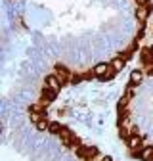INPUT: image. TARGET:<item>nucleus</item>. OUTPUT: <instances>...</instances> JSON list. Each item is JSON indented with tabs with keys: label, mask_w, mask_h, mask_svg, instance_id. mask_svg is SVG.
Masks as SVG:
<instances>
[{
	"label": "nucleus",
	"mask_w": 153,
	"mask_h": 161,
	"mask_svg": "<svg viewBox=\"0 0 153 161\" xmlns=\"http://www.w3.org/2000/svg\"><path fill=\"white\" fill-rule=\"evenodd\" d=\"M46 86L57 92V90L61 88V80H60V77H57V75H48V77H46Z\"/></svg>",
	"instance_id": "nucleus-1"
},
{
	"label": "nucleus",
	"mask_w": 153,
	"mask_h": 161,
	"mask_svg": "<svg viewBox=\"0 0 153 161\" xmlns=\"http://www.w3.org/2000/svg\"><path fill=\"white\" fill-rule=\"evenodd\" d=\"M140 146H142V138H140L138 134L128 136V148H130V150H138Z\"/></svg>",
	"instance_id": "nucleus-2"
},
{
	"label": "nucleus",
	"mask_w": 153,
	"mask_h": 161,
	"mask_svg": "<svg viewBox=\"0 0 153 161\" xmlns=\"http://www.w3.org/2000/svg\"><path fill=\"white\" fill-rule=\"evenodd\" d=\"M138 157H140L142 161H149V159H153V148H151V146L142 148V150H140V153H138Z\"/></svg>",
	"instance_id": "nucleus-3"
},
{
	"label": "nucleus",
	"mask_w": 153,
	"mask_h": 161,
	"mask_svg": "<svg viewBox=\"0 0 153 161\" xmlns=\"http://www.w3.org/2000/svg\"><path fill=\"white\" fill-rule=\"evenodd\" d=\"M142 79H144V73H142L140 69H134V71L130 73V85H140Z\"/></svg>",
	"instance_id": "nucleus-4"
},
{
	"label": "nucleus",
	"mask_w": 153,
	"mask_h": 161,
	"mask_svg": "<svg viewBox=\"0 0 153 161\" xmlns=\"http://www.w3.org/2000/svg\"><path fill=\"white\" fill-rule=\"evenodd\" d=\"M109 69H111V67H109L107 64H98V65L94 67V71H92V73H94L96 77H103V75H105Z\"/></svg>",
	"instance_id": "nucleus-5"
},
{
	"label": "nucleus",
	"mask_w": 153,
	"mask_h": 161,
	"mask_svg": "<svg viewBox=\"0 0 153 161\" xmlns=\"http://www.w3.org/2000/svg\"><path fill=\"white\" fill-rule=\"evenodd\" d=\"M136 17L140 19V23H144L145 19H147V6H140L138 12H136Z\"/></svg>",
	"instance_id": "nucleus-6"
},
{
	"label": "nucleus",
	"mask_w": 153,
	"mask_h": 161,
	"mask_svg": "<svg viewBox=\"0 0 153 161\" xmlns=\"http://www.w3.org/2000/svg\"><path fill=\"white\" fill-rule=\"evenodd\" d=\"M55 94H57V92H55V90H52V88H48V86L42 90V98L46 100V102H52V100L55 98Z\"/></svg>",
	"instance_id": "nucleus-7"
},
{
	"label": "nucleus",
	"mask_w": 153,
	"mask_h": 161,
	"mask_svg": "<svg viewBox=\"0 0 153 161\" xmlns=\"http://www.w3.org/2000/svg\"><path fill=\"white\" fill-rule=\"evenodd\" d=\"M111 67H113L115 71H123V67H124V59H121V58L113 59V62H111Z\"/></svg>",
	"instance_id": "nucleus-8"
},
{
	"label": "nucleus",
	"mask_w": 153,
	"mask_h": 161,
	"mask_svg": "<svg viewBox=\"0 0 153 161\" xmlns=\"http://www.w3.org/2000/svg\"><path fill=\"white\" fill-rule=\"evenodd\" d=\"M34 127H36V130H48V127H50V123L46 119H40L38 123H34Z\"/></svg>",
	"instance_id": "nucleus-9"
},
{
	"label": "nucleus",
	"mask_w": 153,
	"mask_h": 161,
	"mask_svg": "<svg viewBox=\"0 0 153 161\" xmlns=\"http://www.w3.org/2000/svg\"><path fill=\"white\" fill-rule=\"evenodd\" d=\"M48 130L52 132V134H60L63 129H61V125L60 123H50V127H48Z\"/></svg>",
	"instance_id": "nucleus-10"
},
{
	"label": "nucleus",
	"mask_w": 153,
	"mask_h": 161,
	"mask_svg": "<svg viewBox=\"0 0 153 161\" xmlns=\"http://www.w3.org/2000/svg\"><path fill=\"white\" fill-rule=\"evenodd\" d=\"M31 119H33V123H38V121L42 119V115H40V113H36V111H31Z\"/></svg>",
	"instance_id": "nucleus-11"
},
{
	"label": "nucleus",
	"mask_w": 153,
	"mask_h": 161,
	"mask_svg": "<svg viewBox=\"0 0 153 161\" xmlns=\"http://www.w3.org/2000/svg\"><path fill=\"white\" fill-rule=\"evenodd\" d=\"M136 2H138L140 6H147V0H136Z\"/></svg>",
	"instance_id": "nucleus-12"
},
{
	"label": "nucleus",
	"mask_w": 153,
	"mask_h": 161,
	"mask_svg": "<svg viewBox=\"0 0 153 161\" xmlns=\"http://www.w3.org/2000/svg\"><path fill=\"white\" fill-rule=\"evenodd\" d=\"M102 161H113V159H111V157H109V155H107V157H103V159H102Z\"/></svg>",
	"instance_id": "nucleus-13"
}]
</instances>
